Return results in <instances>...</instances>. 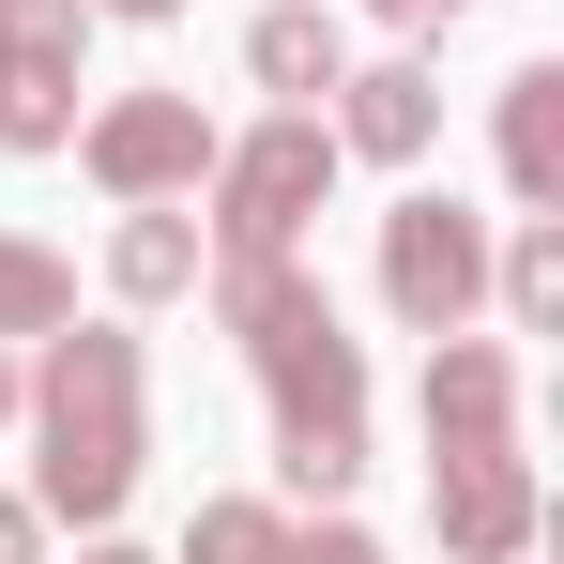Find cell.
I'll return each mask as SVG.
<instances>
[{"label": "cell", "instance_id": "cell-1", "mask_svg": "<svg viewBox=\"0 0 564 564\" xmlns=\"http://www.w3.org/2000/svg\"><path fill=\"white\" fill-rule=\"evenodd\" d=\"M46 473H31V519H122V488L153 458V367H138V336H107V321H62L46 336V367H31V412H15Z\"/></svg>", "mask_w": 564, "mask_h": 564}, {"label": "cell", "instance_id": "cell-2", "mask_svg": "<svg viewBox=\"0 0 564 564\" xmlns=\"http://www.w3.org/2000/svg\"><path fill=\"white\" fill-rule=\"evenodd\" d=\"M336 138H321V107H275V122H245V138H214V245H305V214L336 198Z\"/></svg>", "mask_w": 564, "mask_h": 564}, {"label": "cell", "instance_id": "cell-3", "mask_svg": "<svg viewBox=\"0 0 564 564\" xmlns=\"http://www.w3.org/2000/svg\"><path fill=\"white\" fill-rule=\"evenodd\" d=\"M381 305H397L412 336H458L473 305H488V214H458L443 184H412L381 214Z\"/></svg>", "mask_w": 564, "mask_h": 564}, {"label": "cell", "instance_id": "cell-4", "mask_svg": "<svg viewBox=\"0 0 564 564\" xmlns=\"http://www.w3.org/2000/svg\"><path fill=\"white\" fill-rule=\"evenodd\" d=\"M77 169H93L122 214L138 198H198V169H214V122H198V93H107L77 138H62Z\"/></svg>", "mask_w": 564, "mask_h": 564}, {"label": "cell", "instance_id": "cell-5", "mask_svg": "<svg viewBox=\"0 0 564 564\" xmlns=\"http://www.w3.org/2000/svg\"><path fill=\"white\" fill-rule=\"evenodd\" d=\"M93 62V0H0V138L15 153H62L77 138V77Z\"/></svg>", "mask_w": 564, "mask_h": 564}, {"label": "cell", "instance_id": "cell-6", "mask_svg": "<svg viewBox=\"0 0 564 564\" xmlns=\"http://www.w3.org/2000/svg\"><path fill=\"white\" fill-rule=\"evenodd\" d=\"M427 534H443V564H519L534 534H550L534 458H519V443H458V458H427Z\"/></svg>", "mask_w": 564, "mask_h": 564}, {"label": "cell", "instance_id": "cell-7", "mask_svg": "<svg viewBox=\"0 0 564 564\" xmlns=\"http://www.w3.org/2000/svg\"><path fill=\"white\" fill-rule=\"evenodd\" d=\"M321 138H336V153H367V169H412V153L443 138V77H427L412 46H397V62H351V77L321 93Z\"/></svg>", "mask_w": 564, "mask_h": 564}, {"label": "cell", "instance_id": "cell-8", "mask_svg": "<svg viewBox=\"0 0 564 564\" xmlns=\"http://www.w3.org/2000/svg\"><path fill=\"white\" fill-rule=\"evenodd\" d=\"M458 443H519V351H488V336H427V458H458Z\"/></svg>", "mask_w": 564, "mask_h": 564}, {"label": "cell", "instance_id": "cell-9", "mask_svg": "<svg viewBox=\"0 0 564 564\" xmlns=\"http://www.w3.org/2000/svg\"><path fill=\"white\" fill-rule=\"evenodd\" d=\"M245 77L275 107H321L336 77H351V31H336V0H275L260 31H245Z\"/></svg>", "mask_w": 564, "mask_h": 564}, {"label": "cell", "instance_id": "cell-10", "mask_svg": "<svg viewBox=\"0 0 564 564\" xmlns=\"http://www.w3.org/2000/svg\"><path fill=\"white\" fill-rule=\"evenodd\" d=\"M198 260H214V245H198V214H184V198H138V214L107 229V290H122V305H184Z\"/></svg>", "mask_w": 564, "mask_h": 564}, {"label": "cell", "instance_id": "cell-11", "mask_svg": "<svg viewBox=\"0 0 564 564\" xmlns=\"http://www.w3.org/2000/svg\"><path fill=\"white\" fill-rule=\"evenodd\" d=\"M260 397H275V427H321V412H367V351L321 321V336H290V351H260Z\"/></svg>", "mask_w": 564, "mask_h": 564}, {"label": "cell", "instance_id": "cell-12", "mask_svg": "<svg viewBox=\"0 0 564 564\" xmlns=\"http://www.w3.org/2000/svg\"><path fill=\"white\" fill-rule=\"evenodd\" d=\"M503 184L534 198V214L564 198V62H519L503 77Z\"/></svg>", "mask_w": 564, "mask_h": 564}, {"label": "cell", "instance_id": "cell-13", "mask_svg": "<svg viewBox=\"0 0 564 564\" xmlns=\"http://www.w3.org/2000/svg\"><path fill=\"white\" fill-rule=\"evenodd\" d=\"M62 321H77V260L31 245V229H0V351L15 336H62Z\"/></svg>", "mask_w": 564, "mask_h": 564}, {"label": "cell", "instance_id": "cell-14", "mask_svg": "<svg viewBox=\"0 0 564 564\" xmlns=\"http://www.w3.org/2000/svg\"><path fill=\"white\" fill-rule=\"evenodd\" d=\"M488 290H503L519 336H550V321H564V229H550V214H519V229L488 245Z\"/></svg>", "mask_w": 564, "mask_h": 564}, {"label": "cell", "instance_id": "cell-15", "mask_svg": "<svg viewBox=\"0 0 564 564\" xmlns=\"http://www.w3.org/2000/svg\"><path fill=\"white\" fill-rule=\"evenodd\" d=\"M351 473H367V412L275 427V488H290V503H351Z\"/></svg>", "mask_w": 564, "mask_h": 564}, {"label": "cell", "instance_id": "cell-16", "mask_svg": "<svg viewBox=\"0 0 564 564\" xmlns=\"http://www.w3.org/2000/svg\"><path fill=\"white\" fill-rule=\"evenodd\" d=\"M290 550V503H260V488H214L184 519V564H275Z\"/></svg>", "mask_w": 564, "mask_h": 564}, {"label": "cell", "instance_id": "cell-17", "mask_svg": "<svg viewBox=\"0 0 564 564\" xmlns=\"http://www.w3.org/2000/svg\"><path fill=\"white\" fill-rule=\"evenodd\" d=\"M275 564H381V534L367 519H336V503H321V519H290V550Z\"/></svg>", "mask_w": 564, "mask_h": 564}, {"label": "cell", "instance_id": "cell-18", "mask_svg": "<svg viewBox=\"0 0 564 564\" xmlns=\"http://www.w3.org/2000/svg\"><path fill=\"white\" fill-rule=\"evenodd\" d=\"M0 564H46V519H31V488H0Z\"/></svg>", "mask_w": 564, "mask_h": 564}, {"label": "cell", "instance_id": "cell-19", "mask_svg": "<svg viewBox=\"0 0 564 564\" xmlns=\"http://www.w3.org/2000/svg\"><path fill=\"white\" fill-rule=\"evenodd\" d=\"M381 31H443V15H458V0H367Z\"/></svg>", "mask_w": 564, "mask_h": 564}, {"label": "cell", "instance_id": "cell-20", "mask_svg": "<svg viewBox=\"0 0 564 564\" xmlns=\"http://www.w3.org/2000/svg\"><path fill=\"white\" fill-rule=\"evenodd\" d=\"M15 412H31V367H15V351H0V427H15Z\"/></svg>", "mask_w": 564, "mask_h": 564}, {"label": "cell", "instance_id": "cell-21", "mask_svg": "<svg viewBox=\"0 0 564 564\" xmlns=\"http://www.w3.org/2000/svg\"><path fill=\"white\" fill-rule=\"evenodd\" d=\"M93 15H138V31H153V15H184V0H93Z\"/></svg>", "mask_w": 564, "mask_h": 564}, {"label": "cell", "instance_id": "cell-22", "mask_svg": "<svg viewBox=\"0 0 564 564\" xmlns=\"http://www.w3.org/2000/svg\"><path fill=\"white\" fill-rule=\"evenodd\" d=\"M77 564H153V550H77Z\"/></svg>", "mask_w": 564, "mask_h": 564}]
</instances>
